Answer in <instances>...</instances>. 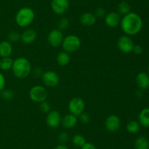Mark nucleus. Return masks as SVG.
<instances>
[{"mask_svg": "<svg viewBox=\"0 0 149 149\" xmlns=\"http://www.w3.org/2000/svg\"><path fill=\"white\" fill-rule=\"evenodd\" d=\"M120 26L125 34L133 36L139 33L142 29L143 20L139 15L130 12L122 18Z\"/></svg>", "mask_w": 149, "mask_h": 149, "instance_id": "1", "label": "nucleus"}, {"mask_svg": "<svg viewBox=\"0 0 149 149\" xmlns=\"http://www.w3.org/2000/svg\"><path fill=\"white\" fill-rule=\"evenodd\" d=\"M12 71L17 78H26L31 72V65L29 60L25 57H18L13 60Z\"/></svg>", "mask_w": 149, "mask_h": 149, "instance_id": "2", "label": "nucleus"}, {"mask_svg": "<svg viewBox=\"0 0 149 149\" xmlns=\"http://www.w3.org/2000/svg\"><path fill=\"white\" fill-rule=\"evenodd\" d=\"M34 18V11L31 7H22L16 13L15 22L20 27H27L31 24Z\"/></svg>", "mask_w": 149, "mask_h": 149, "instance_id": "3", "label": "nucleus"}, {"mask_svg": "<svg viewBox=\"0 0 149 149\" xmlns=\"http://www.w3.org/2000/svg\"><path fill=\"white\" fill-rule=\"evenodd\" d=\"M81 43V39L78 36L69 34L63 38L61 45L64 51L68 53H71L79 49Z\"/></svg>", "mask_w": 149, "mask_h": 149, "instance_id": "4", "label": "nucleus"}, {"mask_svg": "<svg viewBox=\"0 0 149 149\" xmlns=\"http://www.w3.org/2000/svg\"><path fill=\"white\" fill-rule=\"evenodd\" d=\"M29 97L33 102L39 103L45 101L47 98V91L46 88L39 85L33 86L29 91Z\"/></svg>", "mask_w": 149, "mask_h": 149, "instance_id": "5", "label": "nucleus"}, {"mask_svg": "<svg viewBox=\"0 0 149 149\" xmlns=\"http://www.w3.org/2000/svg\"><path fill=\"white\" fill-rule=\"evenodd\" d=\"M85 104L84 100L80 97H74L70 100L68 102V108L70 113L79 116L81 113H82L84 110Z\"/></svg>", "mask_w": 149, "mask_h": 149, "instance_id": "6", "label": "nucleus"}, {"mask_svg": "<svg viewBox=\"0 0 149 149\" xmlns=\"http://www.w3.org/2000/svg\"><path fill=\"white\" fill-rule=\"evenodd\" d=\"M133 46V41L128 35H122L118 39L117 47L119 51L124 53H129L132 52Z\"/></svg>", "mask_w": 149, "mask_h": 149, "instance_id": "7", "label": "nucleus"}, {"mask_svg": "<svg viewBox=\"0 0 149 149\" xmlns=\"http://www.w3.org/2000/svg\"><path fill=\"white\" fill-rule=\"evenodd\" d=\"M42 78L44 84L49 88L56 87L60 82V77L58 74L55 72L51 70L44 72Z\"/></svg>", "mask_w": 149, "mask_h": 149, "instance_id": "8", "label": "nucleus"}, {"mask_svg": "<svg viewBox=\"0 0 149 149\" xmlns=\"http://www.w3.org/2000/svg\"><path fill=\"white\" fill-rule=\"evenodd\" d=\"M63 38L64 37L62 31L58 29H55L50 31L48 34L47 40L51 46L53 48H58L61 45Z\"/></svg>", "mask_w": 149, "mask_h": 149, "instance_id": "9", "label": "nucleus"}, {"mask_svg": "<svg viewBox=\"0 0 149 149\" xmlns=\"http://www.w3.org/2000/svg\"><path fill=\"white\" fill-rule=\"evenodd\" d=\"M51 8L55 14L61 15L68 11L69 8V1L68 0H52Z\"/></svg>", "mask_w": 149, "mask_h": 149, "instance_id": "10", "label": "nucleus"}, {"mask_svg": "<svg viewBox=\"0 0 149 149\" xmlns=\"http://www.w3.org/2000/svg\"><path fill=\"white\" fill-rule=\"evenodd\" d=\"M61 120H62V117L58 111L50 110L47 115L46 122L48 127L55 129L61 125Z\"/></svg>", "mask_w": 149, "mask_h": 149, "instance_id": "11", "label": "nucleus"}, {"mask_svg": "<svg viewBox=\"0 0 149 149\" xmlns=\"http://www.w3.org/2000/svg\"><path fill=\"white\" fill-rule=\"evenodd\" d=\"M105 127L109 131L115 132L118 131L121 127V120L116 115H111L107 117L105 121Z\"/></svg>", "mask_w": 149, "mask_h": 149, "instance_id": "12", "label": "nucleus"}, {"mask_svg": "<svg viewBox=\"0 0 149 149\" xmlns=\"http://www.w3.org/2000/svg\"><path fill=\"white\" fill-rule=\"evenodd\" d=\"M122 17L117 12L112 11L105 16V23L109 27L115 28L120 25Z\"/></svg>", "mask_w": 149, "mask_h": 149, "instance_id": "13", "label": "nucleus"}, {"mask_svg": "<svg viewBox=\"0 0 149 149\" xmlns=\"http://www.w3.org/2000/svg\"><path fill=\"white\" fill-rule=\"evenodd\" d=\"M37 37L36 31L32 29H27L20 34V40L24 44H31Z\"/></svg>", "mask_w": 149, "mask_h": 149, "instance_id": "14", "label": "nucleus"}, {"mask_svg": "<svg viewBox=\"0 0 149 149\" xmlns=\"http://www.w3.org/2000/svg\"><path fill=\"white\" fill-rule=\"evenodd\" d=\"M137 86L142 90H145L149 88V74L146 72H140L135 77Z\"/></svg>", "mask_w": 149, "mask_h": 149, "instance_id": "15", "label": "nucleus"}, {"mask_svg": "<svg viewBox=\"0 0 149 149\" xmlns=\"http://www.w3.org/2000/svg\"><path fill=\"white\" fill-rule=\"evenodd\" d=\"M77 122H78L77 116L71 113L66 114L65 115H64L62 118V120H61V124L65 129L74 128L77 125Z\"/></svg>", "mask_w": 149, "mask_h": 149, "instance_id": "16", "label": "nucleus"}, {"mask_svg": "<svg viewBox=\"0 0 149 149\" xmlns=\"http://www.w3.org/2000/svg\"><path fill=\"white\" fill-rule=\"evenodd\" d=\"M80 23L86 26H91L95 24L97 21V17L92 13H84L80 16Z\"/></svg>", "mask_w": 149, "mask_h": 149, "instance_id": "17", "label": "nucleus"}, {"mask_svg": "<svg viewBox=\"0 0 149 149\" xmlns=\"http://www.w3.org/2000/svg\"><path fill=\"white\" fill-rule=\"evenodd\" d=\"M13 46L10 41H2L0 42V57H10L13 53Z\"/></svg>", "mask_w": 149, "mask_h": 149, "instance_id": "18", "label": "nucleus"}, {"mask_svg": "<svg viewBox=\"0 0 149 149\" xmlns=\"http://www.w3.org/2000/svg\"><path fill=\"white\" fill-rule=\"evenodd\" d=\"M138 122L143 127H149V108H146L141 110L138 115Z\"/></svg>", "mask_w": 149, "mask_h": 149, "instance_id": "19", "label": "nucleus"}, {"mask_svg": "<svg viewBox=\"0 0 149 149\" xmlns=\"http://www.w3.org/2000/svg\"><path fill=\"white\" fill-rule=\"evenodd\" d=\"M57 62L61 67H65L67 66L70 63L71 61V57L68 53L65 52V51H62L60 52L57 56Z\"/></svg>", "mask_w": 149, "mask_h": 149, "instance_id": "20", "label": "nucleus"}, {"mask_svg": "<svg viewBox=\"0 0 149 149\" xmlns=\"http://www.w3.org/2000/svg\"><path fill=\"white\" fill-rule=\"evenodd\" d=\"M135 149H149V141L144 136L138 137L135 141Z\"/></svg>", "mask_w": 149, "mask_h": 149, "instance_id": "21", "label": "nucleus"}, {"mask_svg": "<svg viewBox=\"0 0 149 149\" xmlns=\"http://www.w3.org/2000/svg\"><path fill=\"white\" fill-rule=\"evenodd\" d=\"M13 59L10 57H4L0 59V70L2 71H8L12 70Z\"/></svg>", "mask_w": 149, "mask_h": 149, "instance_id": "22", "label": "nucleus"}, {"mask_svg": "<svg viewBox=\"0 0 149 149\" xmlns=\"http://www.w3.org/2000/svg\"><path fill=\"white\" fill-rule=\"evenodd\" d=\"M117 13L123 16L130 13V5L129 3L126 1L119 2L117 5Z\"/></svg>", "mask_w": 149, "mask_h": 149, "instance_id": "23", "label": "nucleus"}, {"mask_svg": "<svg viewBox=\"0 0 149 149\" xmlns=\"http://www.w3.org/2000/svg\"><path fill=\"white\" fill-rule=\"evenodd\" d=\"M127 130L128 132L131 133V134H136L138 132L141 128V125H140L139 122L136 121H131L127 125Z\"/></svg>", "mask_w": 149, "mask_h": 149, "instance_id": "24", "label": "nucleus"}, {"mask_svg": "<svg viewBox=\"0 0 149 149\" xmlns=\"http://www.w3.org/2000/svg\"><path fill=\"white\" fill-rule=\"evenodd\" d=\"M72 143L75 146H77V147L81 148V146L86 143V139L85 137L83 135H81V134H76V135H74V137H73Z\"/></svg>", "mask_w": 149, "mask_h": 149, "instance_id": "25", "label": "nucleus"}, {"mask_svg": "<svg viewBox=\"0 0 149 149\" xmlns=\"http://www.w3.org/2000/svg\"><path fill=\"white\" fill-rule=\"evenodd\" d=\"M0 93H1V98H3L5 100H12L15 96L14 92L12 90H9V89H4Z\"/></svg>", "mask_w": 149, "mask_h": 149, "instance_id": "26", "label": "nucleus"}, {"mask_svg": "<svg viewBox=\"0 0 149 149\" xmlns=\"http://www.w3.org/2000/svg\"><path fill=\"white\" fill-rule=\"evenodd\" d=\"M8 39L10 42H17L20 40V34L16 31H12L8 34Z\"/></svg>", "mask_w": 149, "mask_h": 149, "instance_id": "27", "label": "nucleus"}, {"mask_svg": "<svg viewBox=\"0 0 149 149\" xmlns=\"http://www.w3.org/2000/svg\"><path fill=\"white\" fill-rule=\"evenodd\" d=\"M69 26V20L65 18H63L61 19L59 22V25H58V27L61 31H63L67 29V28Z\"/></svg>", "mask_w": 149, "mask_h": 149, "instance_id": "28", "label": "nucleus"}, {"mask_svg": "<svg viewBox=\"0 0 149 149\" xmlns=\"http://www.w3.org/2000/svg\"><path fill=\"white\" fill-rule=\"evenodd\" d=\"M40 109L45 113H48L51 110L50 104L48 102H47L46 100L40 102Z\"/></svg>", "mask_w": 149, "mask_h": 149, "instance_id": "29", "label": "nucleus"}, {"mask_svg": "<svg viewBox=\"0 0 149 149\" xmlns=\"http://www.w3.org/2000/svg\"><path fill=\"white\" fill-rule=\"evenodd\" d=\"M79 121L83 124H87L90 121V116L89 115V114L86 113V112H83L82 113L80 114L79 115Z\"/></svg>", "mask_w": 149, "mask_h": 149, "instance_id": "30", "label": "nucleus"}, {"mask_svg": "<svg viewBox=\"0 0 149 149\" xmlns=\"http://www.w3.org/2000/svg\"><path fill=\"white\" fill-rule=\"evenodd\" d=\"M68 134H67L65 131H63L61 132L58 135V141L61 143V144H64V143H66L68 140Z\"/></svg>", "mask_w": 149, "mask_h": 149, "instance_id": "31", "label": "nucleus"}, {"mask_svg": "<svg viewBox=\"0 0 149 149\" xmlns=\"http://www.w3.org/2000/svg\"><path fill=\"white\" fill-rule=\"evenodd\" d=\"M95 15V16L97 18H101L106 16V10H105L103 8H102V7H99V8L96 9Z\"/></svg>", "mask_w": 149, "mask_h": 149, "instance_id": "32", "label": "nucleus"}, {"mask_svg": "<svg viewBox=\"0 0 149 149\" xmlns=\"http://www.w3.org/2000/svg\"><path fill=\"white\" fill-rule=\"evenodd\" d=\"M143 51V49L141 45H134L132 52H133L136 55H140L142 53Z\"/></svg>", "mask_w": 149, "mask_h": 149, "instance_id": "33", "label": "nucleus"}, {"mask_svg": "<svg viewBox=\"0 0 149 149\" xmlns=\"http://www.w3.org/2000/svg\"><path fill=\"white\" fill-rule=\"evenodd\" d=\"M6 85V80L5 77L1 72H0V92L3 91L5 88Z\"/></svg>", "mask_w": 149, "mask_h": 149, "instance_id": "34", "label": "nucleus"}, {"mask_svg": "<svg viewBox=\"0 0 149 149\" xmlns=\"http://www.w3.org/2000/svg\"><path fill=\"white\" fill-rule=\"evenodd\" d=\"M81 149H97L94 144L91 143H87L86 142L84 145L81 147Z\"/></svg>", "mask_w": 149, "mask_h": 149, "instance_id": "35", "label": "nucleus"}, {"mask_svg": "<svg viewBox=\"0 0 149 149\" xmlns=\"http://www.w3.org/2000/svg\"><path fill=\"white\" fill-rule=\"evenodd\" d=\"M34 72L35 75L38 76V77H39V76H42V74H43V73H44V72H42L41 68H35L34 72Z\"/></svg>", "mask_w": 149, "mask_h": 149, "instance_id": "36", "label": "nucleus"}, {"mask_svg": "<svg viewBox=\"0 0 149 149\" xmlns=\"http://www.w3.org/2000/svg\"><path fill=\"white\" fill-rule=\"evenodd\" d=\"M54 149H68V148L64 144H60L57 145Z\"/></svg>", "mask_w": 149, "mask_h": 149, "instance_id": "37", "label": "nucleus"}, {"mask_svg": "<svg viewBox=\"0 0 149 149\" xmlns=\"http://www.w3.org/2000/svg\"><path fill=\"white\" fill-rule=\"evenodd\" d=\"M148 74H149V65H148Z\"/></svg>", "mask_w": 149, "mask_h": 149, "instance_id": "38", "label": "nucleus"}, {"mask_svg": "<svg viewBox=\"0 0 149 149\" xmlns=\"http://www.w3.org/2000/svg\"><path fill=\"white\" fill-rule=\"evenodd\" d=\"M68 1H69V0H68Z\"/></svg>", "mask_w": 149, "mask_h": 149, "instance_id": "39", "label": "nucleus"}]
</instances>
